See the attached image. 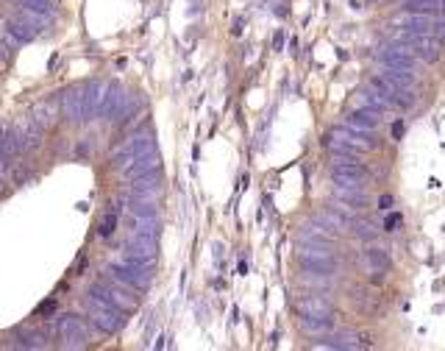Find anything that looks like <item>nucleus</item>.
<instances>
[{
    "mask_svg": "<svg viewBox=\"0 0 445 351\" xmlns=\"http://www.w3.org/2000/svg\"><path fill=\"white\" fill-rule=\"evenodd\" d=\"M323 221H326V223H331L334 229H345V226H351V221H348L345 215H337V212H326V215H323Z\"/></svg>",
    "mask_w": 445,
    "mask_h": 351,
    "instance_id": "obj_12",
    "label": "nucleus"
},
{
    "mask_svg": "<svg viewBox=\"0 0 445 351\" xmlns=\"http://www.w3.org/2000/svg\"><path fill=\"white\" fill-rule=\"evenodd\" d=\"M359 98H362V106H370V109H379V112L393 109V106H390V100H387V98H382V95H379L376 89H370V87H368Z\"/></svg>",
    "mask_w": 445,
    "mask_h": 351,
    "instance_id": "obj_9",
    "label": "nucleus"
},
{
    "mask_svg": "<svg viewBox=\"0 0 445 351\" xmlns=\"http://www.w3.org/2000/svg\"><path fill=\"white\" fill-rule=\"evenodd\" d=\"M356 234H359L362 240H373V237H376L373 221H356Z\"/></svg>",
    "mask_w": 445,
    "mask_h": 351,
    "instance_id": "obj_11",
    "label": "nucleus"
},
{
    "mask_svg": "<svg viewBox=\"0 0 445 351\" xmlns=\"http://www.w3.org/2000/svg\"><path fill=\"white\" fill-rule=\"evenodd\" d=\"M334 137H337V140H331V142H337V145H342V148H348V151H356V154H365V151L379 148V140H376L373 134L354 131V128H348V126H345V128H337Z\"/></svg>",
    "mask_w": 445,
    "mask_h": 351,
    "instance_id": "obj_2",
    "label": "nucleus"
},
{
    "mask_svg": "<svg viewBox=\"0 0 445 351\" xmlns=\"http://www.w3.org/2000/svg\"><path fill=\"white\" fill-rule=\"evenodd\" d=\"M393 204H395V198H393V195H382V198H379V209H390Z\"/></svg>",
    "mask_w": 445,
    "mask_h": 351,
    "instance_id": "obj_14",
    "label": "nucleus"
},
{
    "mask_svg": "<svg viewBox=\"0 0 445 351\" xmlns=\"http://www.w3.org/2000/svg\"><path fill=\"white\" fill-rule=\"evenodd\" d=\"M404 11H415V14H440V11H443V0H404Z\"/></svg>",
    "mask_w": 445,
    "mask_h": 351,
    "instance_id": "obj_8",
    "label": "nucleus"
},
{
    "mask_svg": "<svg viewBox=\"0 0 445 351\" xmlns=\"http://www.w3.org/2000/svg\"><path fill=\"white\" fill-rule=\"evenodd\" d=\"M303 265H306L309 271H317V274H334V271H337V260L329 257V254H323V251L306 254V257H303Z\"/></svg>",
    "mask_w": 445,
    "mask_h": 351,
    "instance_id": "obj_7",
    "label": "nucleus"
},
{
    "mask_svg": "<svg viewBox=\"0 0 445 351\" xmlns=\"http://www.w3.org/2000/svg\"><path fill=\"white\" fill-rule=\"evenodd\" d=\"M337 198H340L345 207H351V209L368 207V193H365V187H337Z\"/></svg>",
    "mask_w": 445,
    "mask_h": 351,
    "instance_id": "obj_6",
    "label": "nucleus"
},
{
    "mask_svg": "<svg viewBox=\"0 0 445 351\" xmlns=\"http://www.w3.org/2000/svg\"><path fill=\"white\" fill-rule=\"evenodd\" d=\"M379 61L387 70H412L415 73V67H418V56L409 53L404 45H395V42H390L387 47L379 50Z\"/></svg>",
    "mask_w": 445,
    "mask_h": 351,
    "instance_id": "obj_1",
    "label": "nucleus"
},
{
    "mask_svg": "<svg viewBox=\"0 0 445 351\" xmlns=\"http://www.w3.org/2000/svg\"><path fill=\"white\" fill-rule=\"evenodd\" d=\"M303 313H306L309 318H329V315H331V304H326V301H306V304H303Z\"/></svg>",
    "mask_w": 445,
    "mask_h": 351,
    "instance_id": "obj_10",
    "label": "nucleus"
},
{
    "mask_svg": "<svg viewBox=\"0 0 445 351\" xmlns=\"http://www.w3.org/2000/svg\"><path fill=\"white\" fill-rule=\"evenodd\" d=\"M382 117H384V112H379V109H370V106H359L356 112H351V114H348L345 126H348V128H354V131L373 134V131L379 128Z\"/></svg>",
    "mask_w": 445,
    "mask_h": 351,
    "instance_id": "obj_4",
    "label": "nucleus"
},
{
    "mask_svg": "<svg viewBox=\"0 0 445 351\" xmlns=\"http://www.w3.org/2000/svg\"><path fill=\"white\" fill-rule=\"evenodd\" d=\"M331 179L337 187H365L368 167H362L359 162H337L331 170Z\"/></svg>",
    "mask_w": 445,
    "mask_h": 351,
    "instance_id": "obj_3",
    "label": "nucleus"
},
{
    "mask_svg": "<svg viewBox=\"0 0 445 351\" xmlns=\"http://www.w3.org/2000/svg\"><path fill=\"white\" fill-rule=\"evenodd\" d=\"M401 134H404V123H395V126H393V137L401 140Z\"/></svg>",
    "mask_w": 445,
    "mask_h": 351,
    "instance_id": "obj_15",
    "label": "nucleus"
},
{
    "mask_svg": "<svg viewBox=\"0 0 445 351\" xmlns=\"http://www.w3.org/2000/svg\"><path fill=\"white\" fill-rule=\"evenodd\" d=\"M404 223V218L398 215V212H390L387 215V221H384V232H398V226Z\"/></svg>",
    "mask_w": 445,
    "mask_h": 351,
    "instance_id": "obj_13",
    "label": "nucleus"
},
{
    "mask_svg": "<svg viewBox=\"0 0 445 351\" xmlns=\"http://www.w3.org/2000/svg\"><path fill=\"white\" fill-rule=\"evenodd\" d=\"M362 260H365V265H368L373 274H387V271L393 268V260H390V254H387L384 248H368V251L362 254Z\"/></svg>",
    "mask_w": 445,
    "mask_h": 351,
    "instance_id": "obj_5",
    "label": "nucleus"
}]
</instances>
